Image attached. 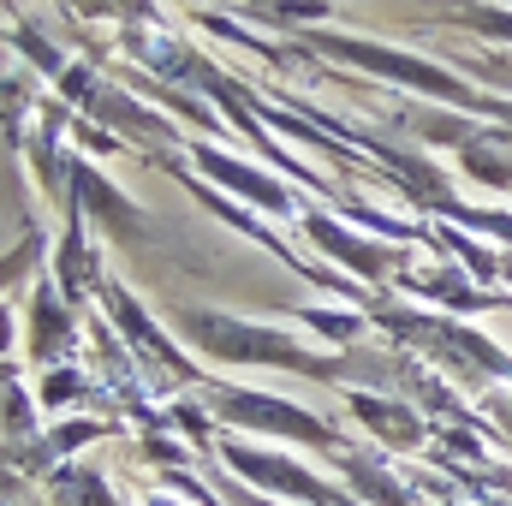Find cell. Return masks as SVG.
Segmentation results:
<instances>
[{
    "mask_svg": "<svg viewBox=\"0 0 512 506\" xmlns=\"http://www.w3.org/2000/svg\"><path fill=\"white\" fill-rule=\"evenodd\" d=\"M215 405H221L233 423H268V429L298 435V441H310V447H334V429H328L322 417H304L298 405H280V399H251V393H221Z\"/></svg>",
    "mask_w": 512,
    "mask_h": 506,
    "instance_id": "cell-1",
    "label": "cell"
},
{
    "mask_svg": "<svg viewBox=\"0 0 512 506\" xmlns=\"http://www.w3.org/2000/svg\"><path fill=\"white\" fill-rule=\"evenodd\" d=\"M203 155V167L209 173H221L227 185H239L245 197H256V203H268V209H286V191L274 185V179H262V173H251V167H233V161H215V149H197Z\"/></svg>",
    "mask_w": 512,
    "mask_h": 506,
    "instance_id": "cell-2",
    "label": "cell"
},
{
    "mask_svg": "<svg viewBox=\"0 0 512 506\" xmlns=\"http://www.w3.org/2000/svg\"><path fill=\"white\" fill-rule=\"evenodd\" d=\"M352 411H364L370 423H382V435H387V441H405V447H411V441L423 435V429H417V423H411V417H405L399 405H376V399H352Z\"/></svg>",
    "mask_w": 512,
    "mask_h": 506,
    "instance_id": "cell-3",
    "label": "cell"
}]
</instances>
